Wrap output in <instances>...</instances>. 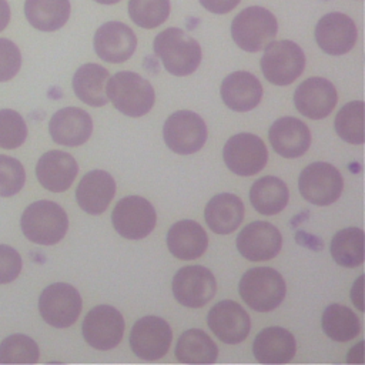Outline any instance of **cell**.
<instances>
[{
    "label": "cell",
    "mask_w": 365,
    "mask_h": 365,
    "mask_svg": "<svg viewBox=\"0 0 365 365\" xmlns=\"http://www.w3.org/2000/svg\"><path fill=\"white\" fill-rule=\"evenodd\" d=\"M94 1H97L100 4H114V3H118L120 0H94Z\"/></svg>",
    "instance_id": "cell-44"
},
{
    "label": "cell",
    "mask_w": 365,
    "mask_h": 365,
    "mask_svg": "<svg viewBox=\"0 0 365 365\" xmlns=\"http://www.w3.org/2000/svg\"><path fill=\"white\" fill-rule=\"evenodd\" d=\"M110 74L100 64L87 63L77 68L73 76V90L83 103L91 107L106 106L108 101L106 83Z\"/></svg>",
    "instance_id": "cell-28"
},
{
    "label": "cell",
    "mask_w": 365,
    "mask_h": 365,
    "mask_svg": "<svg viewBox=\"0 0 365 365\" xmlns=\"http://www.w3.org/2000/svg\"><path fill=\"white\" fill-rule=\"evenodd\" d=\"M282 237L277 227L267 221H254L245 225L237 237L240 254L250 261H267L279 252Z\"/></svg>",
    "instance_id": "cell-16"
},
{
    "label": "cell",
    "mask_w": 365,
    "mask_h": 365,
    "mask_svg": "<svg viewBox=\"0 0 365 365\" xmlns=\"http://www.w3.org/2000/svg\"><path fill=\"white\" fill-rule=\"evenodd\" d=\"M77 171L78 165L73 155L60 150L44 153L36 165L37 180L53 192L66 191L73 184Z\"/></svg>",
    "instance_id": "cell-22"
},
{
    "label": "cell",
    "mask_w": 365,
    "mask_h": 365,
    "mask_svg": "<svg viewBox=\"0 0 365 365\" xmlns=\"http://www.w3.org/2000/svg\"><path fill=\"white\" fill-rule=\"evenodd\" d=\"M106 93L114 108L128 117L147 114L155 100L151 83L134 71H118L108 77Z\"/></svg>",
    "instance_id": "cell-2"
},
{
    "label": "cell",
    "mask_w": 365,
    "mask_h": 365,
    "mask_svg": "<svg viewBox=\"0 0 365 365\" xmlns=\"http://www.w3.org/2000/svg\"><path fill=\"white\" fill-rule=\"evenodd\" d=\"M21 271V257L10 245L0 244V284L14 281Z\"/></svg>",
    "instance_id": "cell-40"
},
{
    "label": "cell",
    "mask_w": 365,
    "mask_h": 365,
    "mask_svg": "<svg viewBox=\"0 0 365 365\" xmlns=\"http://www.w3.org/2000/svg\"><path fill=\"white\" fill-rule=\"evenodd\" d=\"M170 0H130V19L143 29H155L170 16Z\"/></svg>",
    "instance_id": "cell-35"
},
{
    "label": "cell",
    "mask_w": 365,
    "mask_h": 365,
    "mask_svg": "<svg viewBox=\"0 0 365 365\" xmlns=\"http://www.w3.org/2000/svg\"><path fill=\"white\" fill-rule=\"evenodd\" d=\"M175 356L182 364H212L218 356V348L204 331L194 328L180 335Z\"/></svg>",
    "instance_id": "cell-31"
},
{
    "label": "cell",
    "mask_w": 365,
    "mask_h": 365,
    "mask_svg": "<svg viewBox=\"0 0 365 365\" xmlns=\"http://www.w3.org/2000/svg\"><path fill=\"white\" fill-rule=\"evenodd\" d=\"M200 4L215 14H225L235 9L241 0H198Z\"/></svg>",
    "instance_id": "cell-41"
},
{
    "label": "cell",
    "mask_w": 365,
    "mask_h": 365,
    "mask_svg": "<svg viewBox=\"0 0 365 365\" xmlns=\"http://www.w3.org/2000/svg\"><path fill=\"white\" fill-rule=\"evenodd\" d=\"M321 325L325 335L336 342L354 339L361 329L359 319L354 311L341 304H331L325 308Z\"/></svg>",
    "instance_id": "cell-32"
},
{
    "label": "cell",
    "mask_w": 365,
    "mask_h": 365,
    "mask_svg": "<svg viewBox=\"0 0 365 365\" xmlns=\"http://www.w3.org/2000/svg\"><path fill=\"white\" fill-rule=\"evenodd\" d=\"M338 96L335 86L322 77H311L304 80L294 93L297 110L312 120L325 118L331 114L336 104Z\"/></svg>",
    "instance_id": "cell-18"
},
{
    "label": "cell",
    "mask_w": 365,
    "mask_h": 365,
    "mask_svg": "<svg viewBox=\"0 0 365 365\" xmlns=\"http://www.w3.org/2000/svg\"><path fill=\"white\" fill-rule=\"evenodd\" d=\"M93 44L101 60L107 63H123L134 54L137 37L127 24L108 21L97 29Z\"/></svg>",
    "instance_id": "cell-19"
},
{
    "label": "cell",
    "mask_w": 365,
    "mask_h": 365,
    "mask_svg": "<svg viewBox=\"0 0 365 365\" xmlns=\"http://www.w3.org/2000/svg\"><path fill=\"white\" fill-rule=\"evenodd\" d=\"M81 307L80 292L66 282H56L46 287L38 298L41 318L56 328L73 325L81 312Z\"/></svg>",
    "instance_id": "cell-8"
},
{
    "label": "cell",
    "mask_w": 365,
    "mask_h": 365,
    "mask_svg": "<svg viewBox=\"0 0 365 365\" xmlns=\"http://www.w3.org/2000/svg\"><path fill=\"white\" fill-rule=\"evenodd\" d=\"M114 194V178L107 171L93 170L80 180L76 190V200L83 211L98 215L107 210Z\"/></svg>",
    "instance_id": "cell-23"
},
{
    "label": "cell",
    "mask_w": 365,
    "mask_h": 365,
    "mask_svg": "<svg viewBox=\"0 0 365 365\" xmlns=\"http://www.w3.org/2000/svg\"><path fill=\"white\" fill-rule=\"evenodd\" d=\"M70 0H26L24 14L27 21L40 31L61 29L70 17Z\"/></svg>",
    "instance_id": "cell-29"
},
{
    "label": "cell",
    "mask_w": 365,
    "mask_h": 365,
    "mask_svg": "<svg viewBox=\"0 0 365 365\" xmlns=\"http://www.w3.org/2000/svg\"><path fill=\"white\" fill-rule=\"evenodd\" d=\"M334 261L342 267L354 268L364 262V231L359 228H344L331 240L329 245Z\"/></svg>",
    "instance_id": "cell-33"
},
{
    "label": "cell",
    "mask_w": 365,
    "mask_h": 365,
    "mask_svg": "<svg viewBox=\"0 0 365 365\" xmlns=\"http://www.w3.org/2000/svg\"><path fill=\"white\" fill-rule=\"evenodd\" d=\"M288 198L287 184L274 175H265L257 180L250 190L251 205L264 215L281 212L287 207Z\"/></svg>",
    "instance_id": "cell-30"
},
{
    "label": "cell",
    "mask_w": 365,
    "mask_h": 365,
    "mask_svg": "<svg viewBox=\"0 0 365 365\" xmlns=\"http://www.w3.org/2000/svg\"><path fill=\"white\" fill-rule=\"evenodd\" d=\"M252 352L261 364H287L297 352V342L285 328L269 327L255 336Z\"/></svg>",
    "instance_id": "cell-25"
},
{
    "label": "cell",
    "mask_w": 365,
    "mask_h": 365,
    "mask_svg": "<svg viewBox=\"0 0 365 365\" xmlns=\"http://www.w3.org/2000/svg\"><path fill=\"white\" fill-rule=\"evenodd\" d=\"M207 324L214 335L230 345L242 342L251 329V319L245 309L231 299L217 302L207 315Z\"/></svg>",
    "instance_id": "cell-15"
},
{
    "label": "cell",
    "mask_w": 365,
    "mask_h": 365,
    "mask_svg": "<svg viewBox=\"0 0 365 365\" xmlns=\"http://www.w3.org/2000/svg\"><path fill=\"white\" fill-rule=\"evenodd\" d=\"M163 135L167 147L177 154H194L207 140L205 121L190 110L173 113L164 123Z\"/></svg>",
    "instance_id": "cell-9"
},
{
    "label": "cell",
    "mask_w": 365,
    "mask_h": 365,
    "mask_svg": "<svg viewBox=\"0 0 365 365\" xmlns=\"http://www.w3.org/2000/svg\"><path fill=\"white\" fill-rule=\"evenodd\" d=\"M113 227L127 240H143L155 227L157 215L151 202L138 195L121 198L111 214Z\"/></svg>",
    "instance_id": "cell-10"
},
{
    "label": "cell",
    "mask_w": 365,
    "mask_h": 365,
    "mask_svg": "<svg viewBox=\"0 0 365 365\" xmlns=\"http://www.w3.org/2000/svg\"><path fill=\"white\" fill-rule=\"evenodd\" d=\"M154 53L173 76L192 74L201 63L198 41L178 27H170L154 38Z\"/></svg>",
    "instance_id": "cell-1"
},
{
    "label": "cell",
    "mask_w": 365,
    "mask_h": 365,
    "mask_svg": "<svg viewBox=\"0 0 365 365\" xmlns=\"http://www.w3.org/2000/svg\"><path fill=\"white\" fill-rule=\"evenodd\" d=\"M278 31L275 16L259 6H251L240 11L231 23V36L235 44L250 53L265 48Z\"/></svg>",
    "instance_id": "cell-5"
},
{
    "label": "cell",
    "mask_w": 365,
    "mask_h": 365,
    "mask_svg": "<svg viewBox=\"0 0 365 365\" xmlns=\"http://www.w3.org/2000/svg\"><path fill=\"white\" fill-rule=\"evenodd\" d=\"M81 331L90 346L108 351L120 344L124 334V319L114 307L97 305L87 312Z\"/></svg>",
    "instance_id": "cell-12"
},
{
    "label": "cell",
    "mask_w": 365,
    "mask_h": 365,
    "mask_svg": "<svg viewBox=\"0 0 365 365\" xmlns=\"http://www.w3.org/2000/svg\"><path fill=\"white\" fill-rule=\"evenodd\" d=\"M38 346L24 334H13L0 344V364H36Z\"/></svg>",
    "instance_id": "cell-36"
},
{
    "label": "cell",
    "mask_w": 365,
    "mask_h": 365,
    "mask_svg": "<svg viewBox=\"0 0 365 365\" xmlns=\"http://www.w3.org/2000/svg\"><path fill=\"white\" fill-rule=\"evenodd\" d=\"M21 54L9 38H0V83L11 80L20 70Z\"/></svg>",
    "instance_id": "cell-39"
},
{
    "label": "cell",
    "mask_w": 365,
    "mask_h": 365,
    "mask_svg": "<svg viewBox=\"0 0 365 365\" xmlns=\"http://www.w3.org/2000/svg\"><path fill=\"white\" fill-rule=\"evenodd\" d=\"M204 218L214 232L230 234L240 227L244 218V204L234 194H217L205 205Z\"/></svg>",
    "instance_id": "cell-27"
},
{
    "label": "cell",
    "mask_w": 365,
    "mask_h": 365,
    "mask_svg": "<svg viewBox=\"0 0 365 365\" xmlns=\"http://www.w3.org/2000/svg\"><path fill=\"white\" fill-rule=\"evenodd\" d=\"M304 67L305 56L297 43L291 40H272L265 46L261 57V71L269 83L288 86L302 74Z\"/></svg>",
    "instance_id": "cell-6"
},
{
    "label": "cell",
    "mask_w": 365,
    "mask_h": 365,
    "mask_svg": "<svg viewBox=\"0 0 365 365\" xmlns=\"http://www.w3.org/2000/svg\"><path fill=\"white\" fill-rule=\"evenodd\" d=\"M27 137V125L23 117L10 108L0 110V147L13 150L20 147Z\"/></svg>",
    "instance_id": "cell-37"
},
{
    "label": "cell",
    "mask_w": 365,
    "mask_h": 365,
    "mask_svg": "<svg viewBox=\"0 0 365 365\" xmlns=\"http://www.w3.org/2000/svg\"><path fill=\"white\" fill-rule=\"evenodd\" d=\"M238 292L250 308L268 312L284 301L287 285L282 275L274 268L255 267L241 277Z\"/></svg>",
    "instance_id": "cell-4"
},
{
    "label": "cell",
    "mask_w": 365,
    "mask_h": 365,
    "mask_svg": "<svg viewBox=\"0 0 365 365\" xmlns=\"http://www.w3.org/2000/svg\"><path fill=\"white\" fill-rule=\"evenodd\" d=\"M167 247L180 259H195L208 247V237L204 228L192 220H182L171 225L167 232Z\"/></svg>",
    "instance_id": "cell-26"
},
{
    "label": "cell",
    "mask_w": 365,
    "mask_h": 365,
    "mask_svg": "<svg viewBox=\"0 0 365 365\" xmlns=\"http://www.w3.org/2000/svg\"><path fill=\"white\" fill-rule=\"evenodd\" d=\"M173 295L188 308H201L212 299L217 291L214 274L202 265H188L177 271L173 278Z\"/></svg>",
    "instance_id": "cell-13"
},
{
    "label": "cell",
    "mask_w": 365,
    "mask_h": 365,
    "mask_svg": "<svg viewBox=\"0 0 365 365\" xmlns=\"http://www.w3.org/2000/svg\"><path fill=\"white\" fill-rule=\"evenodd\" d=\"M298 188L308 202L325 207L331 205L341 197L344 178L332 164L317 161L301 171Z\"/></svg>",
    "instance_id": "cell-7"
},
{
    "label": "cell",
    "mask_w": 365,
    "mask_h": 365,
    "mask_svg": "<svg viewBox=\"0 0 365 365\" xmlns=\"http://www.w3.org/2000/svg\"><path fill=\"white\" fill-rule=\"evenodd\" d=\"M10 20V7L6 0H0V31L6 29Z\"/></svg>",
    "instance_id": "cell-43"
},
{
    "label": "cell",
    "mask_w": 365,
    "mask_h": 365,
    "mask_svg": "<svg viewBox=\"0 0 365 365\" xmlns=\"http://www.w3.org/2000/svg\"><path fill=\"white\" fill-rule=\"evenodd\" d=\"M315 40L327 54L342 56L355 46L356 26L346 14L328 13L315 26Z\"/></svg>",
    "instance_id": "cell-17"
},
{
    "label": "cell",
    "mask_w": 365,
    "mask_h": 365,
    "mask_svg": "<svg viewBox=\"0 0 365 365\" xmlns=\"http://www.w3.org/2000/svg\"><path fill=\"white\" fill-rule=\"evenodd\" d=\"M268 137L274 151L285 158L301 157L311 145L308 125L295 117L275 120L269 127Z\"/></svg>",
    "instance_id": "cell-21"
},
{
    "label": "cell",
    "mask_w": 365,
    "mask_h": 365,
    "mask_svg": "<svg viewBox=\"0 0 365 365\" xmlns=\"http://www.w3.org/2000/svg\"><path fill=\"white\" fill-rule=\"evenodd\" d=\"M26 181V173L21 163L13 157L0 154V197L17 194Z\"/></svg>",
    "instance_id": "cell-38"
},
{
    "label": "cell",
    "mask_w": 365,
    "mask_h": 365,
    "mask_svg": "<svg viewBox=\"0 0 365 365\" xmlns=\"http://www.w3.org/2000/svg\"><path fill=\"white\" fill-rule=\"evenodd\" d=\"M93 131V121L87 111L78 107H64L56 111L48 123V133L54 143L68 147L84 144Z\"/></svg>",
    "instance_id": "cell-20"
},
{
    "label": "cell",
    "mask_w": 365,
    "mask_h": 365,
    "mask_svg": "<svg viewBox=\"0 0 365 365\" xmlns=\"http://www.w3.org/2000/svg\"><path fill=\"white\" fill-rule=\"evenodd\" d=\"M20 225L26 238L31 242L53 245L66 235L68 218L58 204L48 200H40L24 210Z\"/></svg>",
    "instance_id": "cell-3"
},
{
    "label": "cell",
    "mask_w": 365,
    "mask_h": 365,
    "mask_svg": "<svg viewBox=\"0 0 365 365\" xmlns=\"http://www.w3.org/2000/svg\"><path fill=\"white\" fill-rule=\"evenodd\" d=\"M362 279L364 277L361 275L356 282L354 284L352 289H351V298H352V302L356 305V308L359 311H364V304H362V298H364V294H362Z\"/></svg>",
    "instance_id": "cell-42"
},
{
    "label": "cell",
    "mask_w": 365,
    "mask_h": 365,
    "mask_svg": "<svg viewBox=\"0 0 365 365\" xmlns=\"http://www.w3.org/2000/svg\"><path fill=\"white\" fill-rule=\"evenodd\" d=\"M220 91L228 108L244 113L259 104L264 90L254 74L248 71H234L222 80Z\"/></svg>",
    "instance_id": "cell-24"
},
{
    "label": "cell",
    "mask_w": 365,
    "mask_h": 365,
    "mask_svg": "<svg viewBox=\"0 0 365 365\" xmlns=\"http://www.w3.org/2000/svg\"><path fill=\"white\" fill-rule=\"evenodd\" d=\"M336 134L349 144H362L364 137V103L351 101L345 104L335 117Z\"/></svg>",
    "instance_id": "cell-34"
},
{
    "label": "cell",
    "mask_w": 365,
    "mask_h": 365,
    "mask_svg": "<svg viewBox=\"0 0 365 365\" xmlns=\"http://www.w3.org/2000/svg\"><path fill=\"white\" fill-rule=\"evenodd\" d=\"M173 332L168 322L160 317L148 315L137 319L130 332L133 352L145 361L164 356L171 345Z\"/></svg>",
    "instance_id": "cell-14"
},
{
    "label": "cell",
    "mask_w": 365,
    "mask_h": 365,
    "mask_svg": "<svg viewBox=\"0 0 365 365\" xmlns=\"http://www.w3.org/2000/svg\"><path fill=\"white\" fill-rule=\"evenodd\" d=\"M224 163L237 175L248 177L259 173L268 160L264 141L250 133H240L228 138L222 150Z\"/></svg>",
    "instance_id": "cell-11"
}]
</instances>
